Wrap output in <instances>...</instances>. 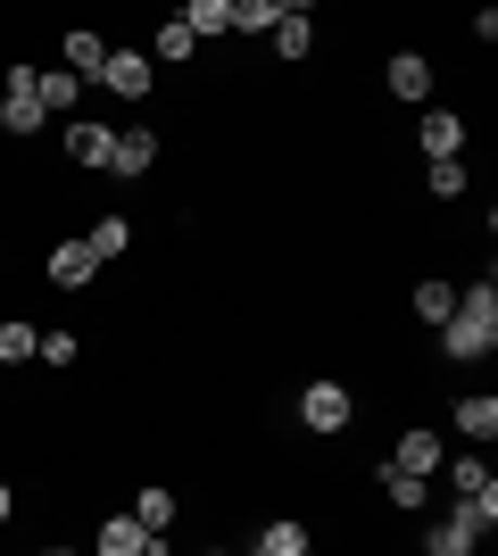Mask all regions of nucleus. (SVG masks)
<instances>
[{
    "mask_svg": "<svg viewBox=\"0 0 498 556\" xmlns=\"http://www.w3.org/2000/svg\"><path fill=\"white\" fill-rule=\"evenodd\" d=\"M92 548H100V556H142V548H150V532H142V523H133V515H108Z\"/></svg>",
    "mask_w": 498,
    "mask_h": 556,
    "instance_id": "obj_15",
    "label": "nucleus"
},
{
    "mask_svg": "<svg viewBox=\"0 0 498 556\" xmlns=\"http://www.w3.org/2000/svg\"><path fill=\"white\" fill-rule=\"evenodd\" d=\"M416 141H424V159H457V150H465V125H457L449 109H424V125H416Z\"/></svg>",
    "mask_w": 498,
    "mask_h": 556,
    "instance_id": "obj_8",
    "label": "nucleus"
},
{
    "mask_svg": "<svg viewBox=\"0 0 498 556\" xmlns=\"http://www.w3.org/2000/svg\"><path fill=\"white\" fill-rule=\"evenodd\" d=\"M42 556H75V548H42Z\"/></svg>",
    "mask_w": 498,
    "mask_h": 556,
    "instance_id": "obj_31",
    "label": "nucleus"
},
{
    "mask_svg": "<svg viewBox=\"0 0 498 556\" xmlns=\"http://www.w3.org/2000/svg\"><path fill=\"white\" fill-rule=\"evenodd\" d=\"M183 25H191V42H208V34H225V25H233V0H191Z\"/></svg>",
    "mask_w": 498,
    "mask_h": 556,
    "instance_id": "obj_20",
    "label": "nucleus"
},
{
    "mask_svg": "<svg viewBox=\"0 0 498 556\" xmlns=\"http://www.w3.org/2000/svg\"><path fill=\"white\" fill-rule=\"evenodd\" d=\"M133 523H142V532H166V523H175V490H142V498H133Z\"/></svg>",
    "mask_w": 498,
    "mask_h": 556,
    "instance_id": "obj_24",
    "label": "nucleus"
},
{
    "mask_svg": "<svg viewBox=\"0 0 498 556\" xmlns=\"http://www.w3.org/2000/svg\"><path fill=\"white\" fill-rule=\"evenodd\" d=\"M108 150H117V134H108V125H92V116H84V125H67V159L108 166Z\"/></svg>",
    "mask_w": 498,
    "mask_h": 556,
    "instance_id": "obj_14",
    "label": "nucleus"
},
{
    "mask_svg": "<svg viewBox=\"0 0 498 556\" xmlns=\"http://www.w3.org/2000/svg\"><path fill=\"white\" fill-rule=\"evenodd\" d=\"M308 42H316L308 9H283V17H274V50H283V59H308Z\"/></svg>",
    "mask_w": 498,
    "mask_h": 556,
    "instance_id": "obj_18",
    "label": "nucleus"
},
{
    "mask_svg": "<svg viewBox=\"0 0 498 556\" xmlns=\"http://www.w3.org/2000/svg\"><path fill=\"white\" fill-rule=\"evenodd\" d=\"M59 67H67L75 84H100V67H108V42H100L92 25H75V34H67V50H59Z\"/></svg>",
    "mask_w": 498,
    "mask_h": 556,
    "instance_id": "obj_3",
    "label": "nucleus"
},
{
    "mask_svg": "<svg viewBox=\"0 0 498 556\" xmlns=\"http://www.w3.org/2000/svg\"><path fill=\"white\" fill-rule=\"evenodd\" d=\"M299 424L308 432H349V382H308L299 391Z\"/></svg>",
    "mask_w": 498,
    "mask_h": 556,
    "instance_id": "obj_1",
    "label": "nucleus"
},
{
    "mask_svg": "<svg viewBox=\"0 0 498 556\" xmlns=\"http://www.w3.org/2000/svg\"><path fill=\"white\" fill-rule=\"evenodd\" d=\"M457 432L465 441H498V399L482 391V399H457Z\"/></svg>",
    "mask_w": 498,
    "mask_h": 556,
    "instance_id": "obj_17",
    "label": "nucleus"
},
{
    "mask_svg": "<svg viewBox=\"0 0 498 556\" xmlns=\"http://www.w3.org/2000/svg\"><path fill=\"white\" fill-rule=\"evenodd\" d=\"M391 473H416V482H432V473H440V441H432L424 424H416V432L391 448Z\"/></svg>",
    "mask_w": 498,
    "mask_h": 556,
    "instance_id": "obj_6",
    "label": "nucleus"
},
{
    "mask_svg": "<svg viewBox=\"0 0 498 556\" xmlns=\"http://www.w3.org/2000/svg\"><path fill=\"white\" fill-rule=\"evenodd\" d=\"M9 515H17V498H9V482H0V523H9Z\"/></svg>",
    "mask_w": 498,
    "mask_h": 556,
    "instance_id": "obj_30",
    "label": "nucleus"
},
{
    "mask_svg": "<svg viewBox=\"0 0 498 556\" xmlns=\"http://www.w3.org/2000/svg\"><path fill=\"white\" fill-rule=\"evenodd\" d=\"M92 275H100V257L84 250V241H59V250H50V282H59V291H84Z\"/></svg>",
    "mask_w": 498,
    "mask_h": 556,
    "instance_id": "obj_7",
    "label": "nucleus"
},
{
    "mask_svg": "<svg viewBox=\"0 0 498 556\" xmlns=\"http://www.w3.org/2000/svg\"><path fill=\"white\" fill-rule=\"evenodd\" d=\"M258 556H308V523H266V540H258Z\"/></svg>",
    "mask_w": 498,
    "mask_h": 556,
    "instance_id": "obj_21",
    "label": "nucleus"
},
{
    "mask_svg": "<svg viewBox=\"0 0 498 556\" xmlns=\"http://www.w3.org/2000/svg\"><path fill=\"white\" fill-rule=\"evenodd\" d=\"M208 556H216V548H208Z\"/></svg>",
    "mask_w": 498,
    "mask_h": 556,
    "instance_id": "obj_32",
    "label": "nucleus"
},
{
    "mask_svg": "<svg viewBox=\"0 0 498 556\" xmlns=\"http://www.w3.org/2000/svg\"><path fill=\"white\" fill-rule=\"evenodd\" d=\"M457 325H474L482 341H498V291L474 282V291H457Z\"/></svg>",
    "mask_w": 498,
    "mask_h": 556,
    "instance_id": "obj_11",
    "label": "nucleus"
},
{
    "mask_svg": "<svg viewBox=\"0 0 498 556\" xmlns=\"http://www.w3.org/2000/svg\"><path fill=\"white\" fill-rule=\"evenodd\" d=\"M391 92H399L407 109H424V100H432V67L416 59V50H399V59H391Z\"/></svg>",
    "mask_w": 498,
    "mask_h": 556,
    "instance_id": "obj_9",
    "label": "nucleus"
},
{
    "mask_svg": "<svg viewBox=\"0 0 498 556\" xmlns=\"http://www.w3.org/2000/svg\"><path fill=\"white\" fill-rule=\"evenodd\" d=\"M84 250L108 266V257H125L133 250V216H92V232H84Z\"/></svg>",
    "mask_w": 498,
    "mask_h": 556,
    "instance_id": "obj_10",
    "label": "nucleus"
},
{
    "mask_svg": "<svg viewBox=\"0 0 498 556\" xmlns=\"http://www.w3.org/2000/svg\"><path fill=\"white\" fill-rule=\"evenodd\" d=\"M0 125L9 134H42V100H34V75H9V100H0Z\"/></svg>",
    "mask_w": 498,
    "mask_h": 556,
    "instance_id": "obj_5",
    "label": "nucleus"
},
{
    "mask_svg": "<svg viewBox=\"0 0 498 556\" xmlns=\"http://www.w3.org/2000/svg\"><path fill=\"white\" fill-rule=\"evenodd\" d=\"M416 316H424V325H449V316H457V291H449V282H416Z\"/></svg>",
    "mask_w": 498,
    "mask_h": 556,
    "instance_id": "obj_22",
    "label": "nucleus"
},
{
    "mask_svg": "<svg viewBox=\"0 0 498 556\" xmlns=\"http://www.w3.org/2000/svg\"><path fill=\"white\" fill-rule=\"evenodd\" d=\"M34 100H42V116H67V109H84V84L67 67H50V75H34Z\"/></svg>",
    "mask_w": 498,
    "mask_h": 556,
    "instance_id": "obj_12",
    "label": "nucleus"
},
{
    "mask_svg": "<svg viewBox=\"0 0 498 556\" xmlns=\"http://www.w3.org/2000/svg\"><path fill=\"white\" fill-rule=\"evenodd\" d=\"M474 540H482V515H465V507L449 523H432V556H474Z\"/></svg>",
    "mask_w": 498,
    "mask_h": 556,
    "instance_id": "obj_13",
    "label": "nucleus"
},
{
    "mask_svg": "<svg viewBox=\"0 0 498 556\" xmlns=\"http://www.w3.org/2000/svg\"><path fill=\"white\" fill-rule=\"evenodd\" d=\"M449 482H457V498H465V515H482V532H490V523H498V482H490V465H482V457H457Z\"/></svg>",
    "mask_w": 498,
    "mask_h": 556,
    "instance_id": "obj_2",
    "label": "nucleus"
},
{
    "mask_svg": "<svg viewBox=\"0 0 498 556\" xmlns=\"http://www.w3.org/2000/svg\"><path fill=\"white\" fill-rule=\"evenodd\" d=\"M465 191V159H432V200H457Z\"/></svg>",
    "mask_w": 498,
    "mask_h": 556,
    "instance_id": "obj_28",
    "label": "nucleus"
},
{
    "mask_svg": "<svg viewBox=\"0 0 498 556\" xmlns=\"http://www.w3.org/2000/svg\"><path fill=\"white\" fill-rule=\"evenodd\" d=\"M440 349H449V357H490V341H482L474 325H457V316L440 325Z\"/></svg>",
    "mask_w": 498,
    "mask_h": 556,
    "instance_id": "obj_26",
    "label": "nucleus"
},
{
    "mask_svg": "<svg viewBox=\"0 0 498 556\" xmlns=\"http://www.w3.org/2000/svg\"><path fill=\"white\" fill-rule=\"evenodd\" d=\"M274 17H283L274 0H233V25H241V34H274Z\"/></svg>",
    "mask_w": 498,
    "mask_h": 556,
    "instance_id": "obj_27",
    "label": "nucleus"
},
{
    "mask_svg": "<svg viewBox=\"0 0 498 556\" xmlns=\"http://www.w3.org/2000/svg\"><path fill=\"white\" fill-rule=\"evenodd\" d=\"M34 349H42V332H34V325H0V366H25Z\"/></svg>",
    "mask_w": 498,
    "mask_h": 556,
    "instance_id": "obj_25",
    "label": "nucleus"
},
{
    "mask_svg": "<svg viewBox=\"0 0 498 556\" xmlns=\"http://www.w3.org/2000/svg\"><path fill=\"white\" fill-rule=\"evenodd\" d=\"M34 357H42V366H75L84 349H75V332H42V349H34Z\"/></svg>",
    "mask_w": 498,
    "mask_h": 556,
    "instance_id": "obj_29",
    "label": "nucleus"
},
{
    "mask_svg": "<svg viewBox=\"0 0 498 556\" xmlns=\"http://www.w3.org/2000/svg\"><path fill=\"white\" fill-rule=\"evenodd\" d=\"M382 498H391V507H399V515H416V507H424V498H432V490L416 482V473H391V465H382Z\"/></svg>",
    "mask_w": 498,
    "mask_h": 556,
    "instance_id": "obj_23",
    "label": "nucleus"
},
{
    "mask_svg": "<svg viewBox=\"0 0 498 556\" xmlns=\"http://www.w3.org/2000/svg\"><path fill=\"white\" fill-rule=\"evenodd\" d=\"M150 159H158V134H117V150H108V175H150Z\"/></svg>",
    "mask_w": 498,
    "mask_h": 556,
    "instance_id": "obj_16",
    "label": "nucleus"
},
{
    "mask_svg": "<svg viewBox=\"0 0 498 556\" xmlns=\"http://www.w3.org/2000/svg\"><path fill=\"white\" fill-rule=\"evenodd\" d=\"M191 50H200V42H191V25H183V17H166V25H158V42H150V59H158V67H183Z\"/></svg>",
    "mask_w": 498,
    "mask_h": 556,
    "instance_id": "obj_19",
    "label": "nucleus"
},
{
    "mask_svg": "<svg viewBox=\"0 0 498 556\" xmlns=\"http://www.w3.org/2000/svg\"><path fill=\"white\" fill-rule=\"evenodd\" d=\"M100 84H108L117 100H150V59H142V50H108Z\"/></svg>",
    "mask_w": 498,
    "mask_h": 556,
    "instance_id": "obj_4",
    "label": "nucleus"
}]
</instances>
